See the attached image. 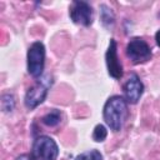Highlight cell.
I'll use <instances>...</instances> for the list:
<instances>
[{"label": "cell", "mask_w": 160, "mask_h": 160, "mask_svg": "<svg viewBox=\"0 0 160 160\" xmlns=\"http://www.w3.org/2000/svg\"><path fill=\"white\" fill-rule=\"evenodd\" d=\"M128 116H129L128 101L125 100L124 96L112 95L104 104L102 118H104L106 125L114 132H118L122 129Z\"/></svg>", "instance_id": "1"}, {"label": "cell", "mask_w": 160, "mask_h": 160, "mask_svg": "<svg viewBox=\"0 0 160 160\" xmlns=\"http://www.w3.org/2000/svg\"><path fill=\"white\" fill-rule=\"evenodd\" d=\"M51 84H52V79L49 74L39 78L36 80V82L32 86H30L25 94V99H24L25 106L30 110L38 108L46 99L48 91H49Z\"/></svg>", "instance_id": "2"}, {"label": "cell", "mask_w": 160, "mask_h": 160, "mask_svg": "<svg viewBox=\"0 0 160 160\" xmlns=\"http://www.w3.org/2000/svg\"><path fill=\"white\" fill-rule=\"evenodd\" d=\"M26 60H28V72L34 79L41 78L45 66V46L41 41H34L29 46Z\"/></svg>", "instance_id": "3"}, {"label": "cell", "mask_w": 160, "mask_h": 160, "mask_svg": "<svg viewBox=\"0 0 160 160\" xmlns=\"http://www.w3.org/2000/svg\"><path fill=\"white\" fill-rule=\"evenodd\" d=\"M31 154L39 160H56L59 155V148L52 138L40 135L32 142Z\"/></svg>", "instance_id": "4"}, {"label": "cell", "mask_w": 160, "mask_h": 160, "mask_svg": "<svg viewBox=\"0 0 160 160\" xmlns=\"http://www.w3.org/2000/svg\"><path fill=\"white\" fill-rule=\"evenodd\" d=\"M126 56L132 64L146 62L151 59V49L149 44L141 38H132L126 45Z\"/></svg>", "instance_id": "5"}, {"label": "cell", "mask_w": 160, "mask_h": 160, "mask_svg": "<svg viewBox=\"0 0 160 160\" xmlns=\"http://www.w3.org/2000/svg\"><path fill=\"white\" fill-rule=\"evenodd\" d=\"M69 10V15L72 22L82 25L85 28L92 24V8L88 1L75 0L71 2Z\"/></svg>", "instance_id": "6"}, {"label": "cell", "mask_w": 160, "mask_h": 160, "mask_svg": "<svg viewBox=\"0 0 160 160\" xmlns=\"http://www.w3.org/2000/svg\"><path fill=\"white\" fill-rule=\"evenodd\" d=\"M105 61H106L109 75L116 80L121 79L124 71H122V65L118 56V44L115 39H110V42H109V46L105 54Z\"/></svg>", "instance_id": "7"}, {"label": "cell", "mask_w": 160, "mask_h": 160, "mask_svg": "<svg viewBox=\"0 0 160 160\" xmlns=\"http://www.w3.org/2000/svg\"><path fill=\"white\" fill-rule=\"evenodd\" d=\"M122 90L125 100L130 104H136L144 92V84L136 74H131L124 84Z\"/></svg>", "instance_id": "8"}, {"label": "cell", "mask_w": 160, "mask_h": 160, "mask_svg": "<svg viewBox=\"0 0 160 160\" xmlns=\"http://www.w3.org/2000/svg\"><path fill=\"white\" fill-rule=\"evenodd\" d=\"M100 20L106 29H112L115 25V15L112 10L105 4L100 5Z\"/></svg>", "instance_id": "9"}, {"label": "cell", "mask_w": 160, "mask_h": 160, "mask_svg": "<svg viewBox=\"0 0 160 160\" xmlns=\"http://www.w3.org/2000/svg\"><path fill=\"white\" fill-rule=\"evenodd\" d=\"M61 121V112L60 110H56V109H52L50 110L48 114H45L41 119V122L49 128H54V126H58Z\"/></svg>", "instance_id": "10"}, {"label": "cell", "mask_w": 160, "mask_h": 160, "mask_svg": "<svg viewBox=\"0 0 160 160\" xmlns=\"http://www.w3.org/2000/svg\"><path fill=\"white\" fill-rule=\"evenodd\" d=\"M15 108V98L11 92H5L1 96V109L4 112H11Z\"/></svg>", "instance_id": "11"}, {"label": "cell", "mask_w": 160, "mask_h": 160, "mask_svg": "<svg viewBox=\"0 0 160 160\" xmlns=\"http://www.w3.org/2000/svg\"><path fill=\"white\" fill-rule=\"evenodd\" d=\"M75 160H102V155H101V152L99 150L92 149V150H89V151L79 154L75 158Z\"/></svg>", "instance_id": "12"}, {"label": "cell", "mask_w": 160, "mask_h": 160, "mask_svg": "<svg viewBox=\"0 0 160 160\" xmlns=\"http://www.w3.org/2000/svg\"><path fill=\"white\" fill-rule=\"evenodd\" d=\"M108 136V130L102 124H98L92 131V139L96 142H102Z\"/></svg>", "instance_id": "13"}, {"label": "cell", "mask_w": 160, "mask_h": 160, "mask_svg": "<svg viewBox=\"0 0 160 160\" xmlns=\"http://www.w3.org/2000/svg\"><path fill=\"white\" fill-rule=\"evenodd\" d=\"M16 160H39V159L35 158V156L30 152V154H22V155H20V156H18Z\"/></svg>", "instance_id": "14"}, {"label": "cell", "mask_w": 160, "mask_h": 160, "mask_svg": "<svg viewBox=\"0 0 160 160\" xmlns=\"http://www.w3.org/2000/svg\"><path fill=\"white\" fill-rule=\"evenodd\" d=\"M155 41H156L158 46H160V30H158L155 34Z\"/></svg>", "instance_id": "15"}]
</instances>
